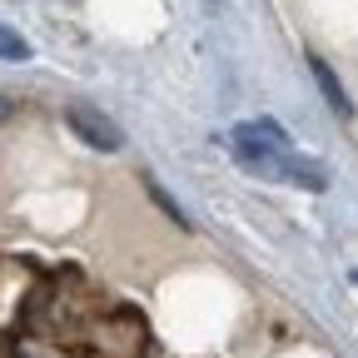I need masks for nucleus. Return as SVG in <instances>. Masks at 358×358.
Instances as JSON below:
<instances>
[{
  "label": "nucleus",
  "mask_w": 358,
  "mask_h": 358,
  "mask_svg": "<svg viewBox=\"0 0 358 358\" xmlns=\"http://www.w3.org/2000/svg\"><path fill=\"white\" fill-rule=\"evenodd\" d=\"M284 155H289V134L274 120H254V124L234 129V164H244L249 174H268V179H274Z\"/></svg>",
  "instance_id": "nucleus-1"
},
{
  "label": "nucleus",
  "mask_w": 358,
  "mask_h": 358,
  "mask_svg": "<svg viewBox=\"0 0 358 358\" xmlns=\"http://www.w3.org/2000/svg\"><path fill=\"white\" fill-rule=\"evenodd\" d=\"M65 124L80 134V140H85L90 150H100V155H115V150L124 145V129H120L110 115H100V110L75 105V110H65Z\"/></svg>",
  "instance_id": "nucleus-2"
},
{
  "label": "nucleus",
  "mask_w": 358,
  "mask_h": 358,
  "mask_svg": "<svg viewBox=\"0 0 358 358\" xmlns=\"http://www.w3.org/2000/svg\"><path fill=\"white\" fill-rule=\"evenodd\" d=\"M274 179H289V185H299V189H308V194L329 189V169H324V164H313V159H299L294 150H289V155L279 159Z\"/></svg>",
  "instance_id": "nucleus-3"
},
{
  "label": "nucleus",
  "mask_w": 358,
  "mask_h": 358,
  "mask_svg": "<svg viewBox=\"0 0 358 358\" xmlns=\"http://www.w3.org/2000/svg\"><path fill=\"white\" fill-rule=\"evenodd\" d=\"M313 80H319V90L329 95V105L338 110V115H353V105H348V95H343V85H338V75L324 65V60H313Z\"/></svg>",
  "instance_id": "nucleus-4"
},
{
  "label": "nucleus",
  "mask_w": 358,
  "mask_h": 358,
  "mask_svg": "<svg viewBox=\"0 0 358 358\" xmlns=\"http://www.w3.org/2000/svg\"><path fill=\"white\" fill-rule=\"evenodd\" d=\"M25 55H30V45L10 25H0V60H25Z\"/></svg>",
  "instance_id": "nucleus-5"
},
{
  "label": "nucleus",
  "mask_w": 358,
  "mask_h": 358,
  "mask_svg": "<svg viewBox=\"0 0 358 358\" xmlns=\"http://www.w3.org/2000/svg\"><path fill=\"white\" fill-rule=\"evenodd\" d=\"M150 194H155V204H159V209H164V214H169V219H174V224H179V229H185V224H189V219H185V214H179V204H174V199H169V194H164V189H159V185H150Z\"/></svg>",
  "instance_id": "nucleus-6"
},
{
  "label": "nucleus",
  "mask_w": 358,
  "mask_h": 358,
  "mask_svg": "<svg viewBox=\"0 0 358 358\" xmlns=\"http://www.w3.org/2000/svg\"><path fill=\"white\" fill-rule=\"evenodd\" d=\"M10 110H15V105H10L6 95H0V124H6V120H10Z\"/></svg>",
  "instance_id": "nucleus-7"
},
{
  "label": "nucleus",
  "mask_w": 358,
  "mask_h": 358,
  "mask_svg": "<svg viewBox=\"0 0 358 358\" xmlns=\"http://www.w3.org/2000/svg\"><path fill=\"white\" fill-rule=\"evenodd\" d=\"M353 284H358V274H353Z\"/></svg>",
  "instance_id": "nucleus-8"
}]
</instances>
